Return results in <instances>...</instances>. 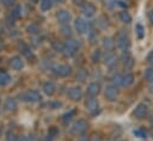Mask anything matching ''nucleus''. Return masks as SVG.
<instances>
[{
    "label": "nucleus",
    "mask_w": 153,
    "mask_h": 141,
    "mask_svg": "<svg viewBox=\"0 0 153 141\" xmlns=\"http://www.w3.org/2000/svg\"><path fill=\"white\" fill-rule=\"evenodd\" d=\"M18 98L23 102H30V103H36V102H41L42 99V94L37 91V90H29L26 92L19 93Z\"/></svg>",
    "instance_id": "nucleus-1"
},
{
    "label": "nucleus",
    "mask_w": 153,
    "mask_h": 141,
    "mask_svg": "<svg viewBox=\"0 0 153 141\" xmlns=\"http://www.w3.org/2000/svg\"><path fill=\"white\" fill-rule=\"evenodd\" d=\"M51 70L55 75L61 76V78H66L72 73V68L68 65H56L51 67Z\"/></svg>",
    "instance_id": "nucleus-2"
},
{
    "label": "nucleus",
    "mask_w": 153,
    "mask_h": 141,
    "mask_svg": "<svg viewBox=\"0 0 153 141\" xmlns=\"http://www.w3.org/2000/svg\"><path fill=\"white\" fill-rule=\"evenodd\" d=\"M87 127H88V124H87V122H86L85 119H78V121L72 125L71 131H72V134H74V135H81V134H84V133L87 130Z\"/></svg>",
    "instance_id": "nucleus-3"
},
{
    "label": "nucleus",
    "mask_w": 153,
    "mask_h": 141,
    "mask_svg": "<svg viewBox=\"0 0 153 141\" xmlns=\"http://www.w3.org/2000/svg\"><path fill=\"white\" fill-rule=\"evenodd\" d=\"M116 44H117V47H118L121 50L128 51V50H129V47H130V39H129V37L127 36V33L121 32V33L118 35L117 39H116Z\"/></svg>",
    "instance_id": "nucleus-4"
},
{
    "label": "nucleus",
    "mask_w": 153,
    "mask_h": 141,
    "mask_svg": "<svg viewBox=\"0 0 153 141\" xmlns=\"http://www.w3.org/2000/svg\"><path fill=\"white\" fill-rule=\"evenodd\" d=\"M85 108L90 114L96 115L99 111V103L94 97H88L85 102Z\"/></svg>",
    "instance_id": "nucleus-5"
},
{
    "label": "nucleus",
    "mask_w": 153,
    "mask_h": 141,
    "mask_svg": "<svg viewBox=\"0 0 153 141\" xmlns=\"http://www.w3.org/2000/svg\"><path fill=\"white\" fill-rule=\"evenodd\" d=\"M81 13H82V16L86 17V18H92V17L96 16L97 8H96V6H94L93 4H91V2H85V4L81 6Z\"/></svg>",
    "instance_id": "nucleus-6"
},
{
    "label": "nucleus",
    "mask_w": 153,
    "mask_h": 141,
    "mask_svg": "<svg viewBox=\"0 0 153 141\" xmlns=\"http://www.w3.org/2000/svg\"><path fill=\"white\" fill-rule=\"evenodd\" d=\"M74 27H75L78 33L84 35V33H86L88 31V23L84 18H76L74 20Z\"/></svg>",
    "instance_id": "nucleus-7"
},
{
    "label": "nucleus",
    "mask_w": 153,
    "mask_h": 141,
    "mask_svg": "<svg viewBox=\"0 0 153 141\" xmlns=\"http://www.w3.org/2000/svg\"><path fill=\"white\" fill-rule=\"evenodd\" d=\"M56 19L61 25H65V24H68L72 20V14L67 10H60L56 13Z\"/></svg>",
    "instance_id": "nucleus-8"
},
{
    "label": "nucleus",
    "mask_w": 153,
    "mask_h": 141,
    "mask_svg": "<svg viewBox=\"0 0 153 141\" xmlns=\"http://www.w3.org/2000/svg\"><path fill=\"white\" fill-rule=\"evenodd\" d=\"M147 114H148V108H147L146 104L141 103V104H137V105H136V108H135V110H134V116H135L136 118L142 119V118H145V117L147 116Z\"/></svg>",
    "instance_id": "nucleus-9"
},
{
    "label": "nucleus",
    "mask_w": 153,
    "mask_h": 141,
    "mask_svg": "<svg viewBox=\"0 0 153 141\" xmlns=\"http://www.w3.org/2000/svg\"><path fill=\"white\" fill-rule=\"evenodd\" d=\"M117 94H118V90L114 85H108L104 90V96L109 100H115L117 98Z\"/></svg>",
    "instance_id": "nucleus-10"
},
{
    "label": "nucleus",
    "mask_w": 153,
    "mask_h": 141,
    "mask_svg": "<svg viewBox=\"0 0 153 141\" xmlns=\"http://www.w3.org/2000/svg\"><path fill=\"white\" fill-rule=\"evenodd\" d=\"M68 97L72 99V100H80L82 98V90L79 87V86H73L69 88L68 91Z\"/></svg>",
    "instance_id": "nucleus-11"
},
{
    "label": "nucleus",
    "mask_w": 153,
    "mask_h": 141,
    "mask_svg": "<svg viewBox=\"0 0 153 141\" xmlns=\"http://www.w3.org/2000/svg\"><path fill=\"white\" fill-rule=\"evenodd\" d=\"M10 66H11V68L14 69V70H20V69H23V67H24V61H23V59H22L20 56L16 55V56H13V57L10 60Z\"/></svg>",
    "instance_id": "nucleus-12"
},
{
    "label": "nucleus",
    "mask_w": 153,
    "mask_h": 141,
    "mask_svg": "<svg viewBox=\"0 0 153 141\" xmlns=\"http://www.w3.org/2000/svg\"><path fill=\"white\" fill-rule=\"evenodd\" d=\"M4 109H5V111H7V112H13V111H16V109H17V100H16L14 98H12V97L6 98V99H5V103H4Z\"/></svg>",
    "instance_id": "nucleus-13"
},
{
    "label": "nucleus",
    "mask_w": 153,
    "mask_h": 141,
    "mask_svg": "<svg viewBox=\"0 0 153 141\" xmlns=\"http://www.w3.org/2000/svg\"><path fill=\"white\" fill-rule=\"evenodd\" d=\"M117 62V57L112 51H106L104 55V63L108 67H112Z\"/></svg>",
    "instance_id": "nucleus-14"
},
{
    "label": "nucleus",
    "mask_w": 153,
    "mask_h": 141,
    "mask_svg": "<svg viewBox=\"0 0 153 141\" xmlns=\"http://www.w3.org/2000/svg\"><path fill=\"white\" fill-rule=\"evenodd\" d=\"M99 91H100V85L98 82H91L86 90L88 97H96L99 93Z\"/></svg>",
    "instance_id": "nucleus-15"
},
{
    "label": "nucleus",
    "mask_w": 153,
    "mask_h": 141,
    "mask_svg": "<svg viewBox=\"0 0 153 141\" xmlns=\"http://www.w3.org/2000/svg\"><path fill=\"white\" fill-rule=\"evenodd\" d=\"M122 61H123V66L126 69H130L134 66V60L131 57V55L129 54V51H124L123 56H122Z\"/></svg>",
    "instance_id": "nucleus-16"
},
{
    "label": "nucleus",
    "mask_w": 153,
    "mask_h": 141,
    "mask_svg": "<svg viewBox=\"0 0 153 141\" xmlns=\"http://www.w3.org/2000/svg\"><path fill=\"white\" fill-rule=\"evenodd\" d=\"M42 90L47 96H53L55 93V91H56V86H55V84L53 81H47V82L43 84Z\"/></svg>",
    "instance_id": "nucleus-17"
},
{
    "label": "nucleus",
    "mask_w": 153,
    "mask_h": 141,
    "mask_svg": "<svg viewBox=\"0 0 153 141\" xmlns=\"http://www.w3.org/2000/svg\"><path fill=\"white\" fill-rule=\"evenodd\" d=\"M102 45L106 51H112L115 48V42L111 37H104L102 39Z\"/></svg>",
    "instance_id": "nucleus-18"
},
{
    "label": "nucleus",
    "mask_w": 153,
    "mask_h": 141,
    "mask_svg": "<svg viewBox=\"0 0 153 141\" xmlns=\"http://www.w3.org/2000/svg\"><path fill=\"white\" fill-rule=\"evenodd\" d=\"M18 48H19V50L22 51V54H24L26 57H31V59H33V55H32V53H31V50H30V47H29L26 43H24V42L19 43Z\"/></svg>",
    "instance_id": "nucleus-19"
},
{
    "label": "nucleus",
    "mask_w": 153,
    "mask_h": 141,
    "mask_svg": "<svg viewBox=\"0 0 153 141\" xmlns=\"http://www.w3.org/2000/svg\"><path fill=\"white\" fill-rule=\"evenodd\" d=\"M134 79H135V78H134V74H133V73H126V74L123 75V79H122V86L128 87V86L133 85Z\"/></svg>",
    "instance_id": "nucleus-20"
},
{
    "label": "nucleus",
    "mask_w": 153,
    "mask_h": 141,
    "mask_svg": "<svg viewBox=\"0 0 153 141\" xmlns=\"http://www.w3.org/2000/svg\"><path fill=\"white\" fill-rule=\"evenodd\" d=\"M87 76H88V72H87V69H85V68H80V69L76 72V75H75V78H76V80H78L79 82L86 81Z\"/></svg>",
    "instance_id": "nucleus-21"
},
{
    "label": "nucleus",
    "mask_w": 153,
    "mask_h": 141,
    "mask_svg": "<svg viewBox=\"0 0 153 141\" xmlns=\"http://www.w3.org/2000/svg\"><path fill=\"white\" fill-rule=\"evenodd\" d=\"M39 7L43 12L50 11L53 8V0H41L39 1Z\"/></svg>",
    "instance_id": "nucleus-22"
},
{
    "label": "nucleus",
    "mask_w": 153,
    "mask_h": 141,
    "mask_svg": "<svg viewBox=\"0 0 153 141\" xmlns=\"http://www.w3.org/2000/svg\"><path fill=\"white\" fill-rule=\"evenodd\" d=\"M11 82V76L6 72H0V86H6Z\"/></svg>",
    "instance_id": "nucleus-23"
},
{
    "label": "nucleus",
    "mask_w": 153,
    "mask_h": 141,
    "mask_svg": "<svg viewBox=\"0 0 153 141\" xmlns=\"http://www.w3.org/2000/svg\"><path fill=\"white\" fill-rule=\"evenodd\" d=\"M118 18H120V20H121L122 23H124V24H129V23L131 22V17H130V14H129L127 11H121V12L118 13Z\"/></svg>",
    "instance_id": "nucleus-24"
},
{
    "label": "nucleus",
    "mask_w": 153,
    "mask_h": 141,
    "mask_svg": "<svg viewBox=\"0 0 153 141\" xmlns=\"http://www.w3.org/2000/svg\"><path fill=\"white\" fill-rule=\"evenodd\" d=\"M75 53H76L75 49H73L72 47L65 44V47H63V49H62V54H63L65 57H72V56L75 55Z\"/></svg>",
    "instance_id": "nucleus-25"
},
{
    "label": "nucleus",
    "mask_w": 153,
    "mask_h": 141,
    "mask_svg": "<svg viewBox=\"0 0 153 141\" xmlns=\"http://www.w3.org/2000/svg\"><path fill=\"white\" fill-rule=\"evenodd\" d=\"M74 115H75V110H71V111H68V112L63 114V115H62V117H61L62 123H63V124H67L68 122H71V121H72V118L74 117Z\"/></svg>",
    "instance_id": "nucleus-26"
},
{
    "label": "nucleus",
    "mask_w": 153,
    "mask_h": 141,
    "mask_svg": "<svg viewBox=\"0 0 153 141\" xmlns=\"http://www.w3.org/2000/svg\"><path fill=\"white\" fill-rule=\"evenodd\" d=\"M66 44L69 45V47H72V48L75 49V50H78V49L80 48V42H79L76 38H73V37H69V38L67 39Z\"/></svg>",
    "instance_id": "nucleus-27"
},
{
    "label": "nucleus",
    "mask_w": 153,
    "mask_h": 141,
    "mask_svg": "<svg viewBox=\"0 0 153 141\" xmlns=\"http://www.w3.org/2000/svg\"><path fill=\"white\" fill-rule=\"evenodd\" d=\"M97 26L102 30H105L108 26H109V23H108V19L105 17H99L97 19Z\"/></svg>",
    "instance_id": "nucleus-28"
},
{
    "label": "nucleus",
    "mask_w": 153,
    "mask_h": 141,
    "mask_svg": "<svg viewBox=\"0 0 153 141\" xmlns=\"http://www.w3.org/2000/svg\"><path fill=\"white\" fill-rule=\"evenodd\" d=\"M26 31H27V33L37 35V33H39V26H38L37 24H35V23H31L30 25H27Z\"/></svg>",
    "instance_id": "nucleus-29"
},
{
    "label": "nucleus",
    "mask_w": 153,
    "mask_h": 141,
    "mask_svg": "<svg viewBox=\"0 0 153 141\" xmlns=\"http://www.w3.org/2000/svg\"><path fill=\"white\" fill-rule=\"evenodd\" d=\"M122 79H123V75H121V74H115L114 76H112V79H111V81H112V85L114 86H122Z\"/></svg>",
    "instance_id": "nucleus-30"
},
{
    "label": "nucleus",
    "mask_w": 153,
    "mask_h": 141,
    "mask_svg": "<svg viewBox=\"0 0 153 141\" xmlns=\"http://www.w3.org/2000/svg\"><path fill=\"white\" fill-rule=\"evenodd\" d=\"M11 14H12L14 18H19V17L22 16V6H20V5H14L13 8H12Z\"/></svg>",
    "instance_id": "nucleus-31"
},
{
    "label": "nucleus",
    "mask_w": 153,
    "mask_h": 141,
    "mask_svg": "<svg viewBox=\"0 0 153 141\" xmlns=\"http://www.w3.org/2000/svg\"><path fill=\"white\" fill-rule=\"evenodd\" d=\"M61 33L62 35H65V36H71L72 35V27L68 25V24H65V25H62L61 26Z\"/></svg>",
    "instance_id": "nucleus-32"
},
{
    "label": "nucleus",
    "mask_w": 153,
    "mask_h": 141,
    "mask_svg": "<svg viewBox=\"0 0 153 141\" xmlns=\"http://www.w3.org/2000/svg\"><path fill=\"white\" fill-rule=\"evenodd\" d=\"M63 47H65V44H63L62 42H60V41H55V42H53V49H54L55 51L62 53Z\"/></svg>",
    "instance_id": "nucleus-33"
},
{
    "label": "nucleus",
    "mask_w": 153,
    "mask_h": 141,
    "mask_svg": "<svg viewBox=\"0 0 153 141\" xmlns=\"http://www.w3.org/2000/svg\"><path fill=\"white\" fill-rule=\"evenodd\" d=\"M143 78H145L146 80L151 81V80L153 79V68H147V69H145V72H143Z\"/></svg>",
    "instance_id": "nucleus-34"
},
{
    "label": "nucleus",
    "mask_w": 153,
    "mask_h": 141,
    "mask_svg": "<svg viewBox=\"0 0 153 141\" xmlns=\"http://www.w3.org/2000/svg\"><path fill=\"white\" fill-rule=\"evenodd\" d=\"M135 32H136V35H137L139 38H142V37H143V33H145V29H143V26H142L141 24H137L136 27H135Z\"/></svg>",
    "instance_id": "nucleus-35"
},
{
    "label": "nucleus",
    "mask_w": 153,
    "mask_h": 141,
    "mask_svg": "<svg viewBox=\"0 0 153 141\" xmlns=\"http://www.w3.org/2000/svg\"><path fill=\"white\" fill-rule=\"evenodd\" d=\"M57 135H59V129H57L56 127H51V128H49V130H48V136H49V137L54 139V137H56Z\"/></svg>",
    "instance_id": "nucleus-36"
},
{
    "label": "nucleus",
    "mask_w": 153,
    "mask_h": 141,
    "mask_svg": "<svg viewBox=\"0 0 153 141\" xmlns=\"http://www.w3.org/2000/svg\"><path fill=\"white\" fill-rule=\"evenodd\" d=\"M100 57H102V54H100V50H94L93 53H92V56H91V59H92V61L93 62H98L99 60H100Z\"/></svg>",
    "instance_id": "nucleus-37"
},
{
    "label": "nucleus",
    "mask_w": 153,
    "mask_h": 141,
    "mask_svg": "<svg viewBox=\"0 0 153 141\" xmlns=\"http://www.w3.org/2000/svg\"><path fill=\"white\" fill-rule=\"evenodd\" d=\"M134 134H135L136 136H139L140 139H146V137H147V133H146L143 129H141V128L134 130Z\"/></svg>",
    "instance_id": "nucleus-38"
},
{
    "label": "nucleus",
    "mask_w": 153,
    "mask_h": 141,
    "mask_svg": "<svg viewBox=\"0 0 153 141\" xmlns=\"http://www.w3.org/2000/svg\"><path fill=\"white\" fill-rule=\"evenodd\" d=\"M17 140H18V136L13 131H8L6 134V141H17Z\"/></svg>",
    "instance_id": "nucleus-39"
},
{
    "label": "nucleus",
    "mask_w": 153,
    "mask_h": 141,
    "mask_svg": "<svg viewBox=\"0 0 153 141\" xmlns=\"http://www.w3.org/2000/svg\"><path fill=\"white\" fill-rule=\"evenodd\" d=\"M14 1H16V0H0L1 5H2V6H5V7L13 6V5H14Z\"/></svg>",
    "instance_id": "nucleus-40"
},
{
    "label": "nucleus",
    "mask_w": 153,
    "mask_h": 141,
    "mask_svg": "<svg viewBox=\"0 0 153 141\" xmlns=\"http://www.w3.org/2000/svg\"><path fill=\"white\" fill-rule=\"evenodd\" d=\"M53 110H55V109H59V108H61V103H59V102H51V103H49L48 104Z\"/></svg>",
    "instance_id": "nucleus-41"
},
{
    "label": "nucleus",
    "mask_w": 153,
    "mask_h": 141,
    "mask_svg": "<svg viewBox=\"0 0 153 141\" xmlns=\"http://www.w3.org/2000/svg\"><path fill=\"white\" fill-rule=\"evenodd\" d=\"M88 39H90L91 42H94V41L97 39V33H96L94 31H91V32L88 33Z\"/></svg>",
    "instance_id": "nucleus-42"
},
{
    "label": "nucleus",
    "mask_w": 153,
    "mask_h": 141,
    "mask_svg": "<svg viewBox=\"0 0 153 141\" xmlns=\"http://www.w3.org/2000/svg\"><path fill=\"white\" fill-rule=\"evenodd\" d=\"M147 62H148L151 66H153V50L148 53V55H147Z\"/></svg>",
    "instance_id": "nucleus-43"
},
{
    "label": "nucleus",
    "mask_w": 153,
    "mask_h": 141,
    "mask_svg": "<svg viewBox=\"0 0 153 141\" xmlns=\"http://www.w3.org/2000/svg\"><path fill=\"white\" fill-rule=\"evenodd\" d=\"M26 137H27V141H37V137L35 134H29Z\"/></svg>",
    "instance_id": "nucleus-44"
},
{
    "label": "nucleus",
    "mask_w": 153,
    "mask_h": 141,
    "mask_svg": "<svg viewBox=\"0 0 153 141\" xmlns=\"http://www.w3.org/2000/svg\"><path fill=\"white\" fill-rule=\"evenodd\" d=\"M74 5H84L85 4V0H72Z\"/></svg>",
    "instance_id": "nucleus-45"
},
{
    "label": "nucleus",
    "mask_w": 153,
    "mask_h": 141,
    "mask_svg": "<svg viewBox=\"0 0 153 141\" xmlns=\"http://www.w3.org/2000/svg\"><path fill=\"white\" fill-rule=\"evenodd\" d=\"M148 19H149V22L153 24V8L149 11V13H148Z\"/></svg>",
    "instance_id": "nucleus-46"
},
{
    "label": "nucleus",
    "mask_w": 153,
    "mask_h": 141,
    "mask_svg": "<svg viewBox=\"0 0 153 141\" xmlns=\"http://www.w3.org/2000/svg\"><path fill=\"white\" fill-rule=\"evenodd\" d=\"M78 141H90V139H88L87 136H85V135H82V136H80V137H78Z\"/></svg>",
    "instance_id": "nucleus-47"
},
{
    "label": "nucleus",
    "mask_w": 153,
    "mask_h": 141,
    "mask_svg": "<svg viewBox=\"0 0 153 141\" xmlns=\"http://www.w3.org/2000/svg\"><path fill=\"white\" fill-rule=\"evenodd\" d=\"M148 88H149L151 93H153V79L151 81H148Z\"/></svg>",
    "instance_id": "nucleus-48"
},
{
    "label": "nucleus",
    "mask_w": 153,
    "mask_h": 141,
    "mask_svg": "<svg viewBox=\"0 0 153 141\" xmlns=\"http://www.w3.org/2000/svg\"><path fill=\"white\" fill-rule=\"evenodd\" d=\"M17 141H27V137H26V136L20 135V136H18V140H17Z\"/></svg>",
    "instance_id": "nucleus-49"
},
{
    "label": "nucleus",
    "mask_w": 153,
    "mask_h": 141,
    "mask_svg": "<svg viewBox=\"0 0 153 141\" xmlns=\"http://www.w3.org/2000/svg\"><path fill=\"white\" fill-rule=\"evenodd\" d=\"M90 141H102V139L99 136H93V137L90 139Z\"/></svg>",
    "instance_id": "nucleus-50"
},
{
    "label": "nucleus",
    "mask_w": 153,
    "mask_h": 141,
    "mask_svg": "<svg viewBox=\"0 0 153 141\" xmlns=\"http://www.w3.org/2000/svg\"><path fill=\"white\" fill-rule=\"evenodd\" d=\"M43 141H53V139H51V137H49V136H47V137H45Z\"/></svg>",
    "instance_id": "nucleus-51"
},
{
    "label": "nucleus",
    "mask_w": 153,
    "mask_h": 141,
    "mask_svg": "<svg viewBox=\"0 0 153 141\" xmlns=\"http://www.w3.org/2000/svg\"><path fill=\"white\" fill-rule=\"evenodd\" d=\"M55 2H57V4H62V2H65L66 0H54Z\"/></svg>",
    "instance_id": "nucleus-52"
},
{
    "label": "nucleus",
    "mask_w": 153,
    "mask_h": 141,
    "mask_svg": "<svg viewBox=\"0 0 153 141\" xmlns=\"http://www.w3.org/2000/svg\"><path fill=\"white\" fill-rule=\"evenodd\" d=\"M32 4H37V2H39V0H30Z\"/></svg>",
    "instance_id": "nucleus-53"
},
{
    "label": "nucleus",
    "mask_w": 153,
    "mask_h": 141,
    "mask_svg": "<svg viewBox=\"0 0 153 141\" xmlns=\"http://www.w3.org/2000/svg\"><path fill=\"white\" fill-rule=\"evenodd\" d=\"M118 141H122V140H118Z\"/></svg>",
    "instance_id": "nucleus-54"
},
{
    "label": "nucleus",
    "mask_w": 153,
    "mask_h": 141,
    "mask_svg": "<svg viewBox=\"0 0 153 141\" xmlns=\"http://www.w3.org/2000/svg\"><path fill=\"white\" fill-rule=\"evenodd\" d=\"M111 141H114V140H111Z\"/></svg>",
    "instance_id": "nucleus-55"
},
{
    "label": "nucleus",
    "mask_w": 153,
    "mask_h": 141,
    "mask_svg": "<svg viewBox=\"0 0 153 141\" xmlns=\"http://www.w3.org/2000/svg\"><path fill=\"white\" fill-rule=\"evenodd\" d=\"M152 136H153V134H152Z\"/></svg>",
    "instance_id": "nucleus-56"
}]
</instances>
